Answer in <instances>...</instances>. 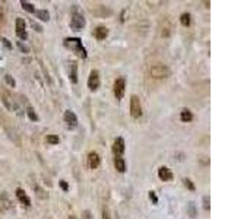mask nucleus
Listing matches in <instances>:
<instances>
[{"label": "nucleus", "mask_w": 234, "mask_h": 219, "mask_svg": "<svg viewBox=\"0 0 234 219\" xmlns=\"http://www.w3.org/2000/svg\"><path fill=\"white\" fill-rule=\"evenodd\" d=\"M65 46H66L67 48H70L72 51H75V53L78 54L79 57H82V59L87 57V51H85V48L82 47V41H80L79 38H66V40H65Z\"/></svg>", "instance_id": "nucleus-1"}, {"label": "nucleus", "mask_w": 234, "mask_h": 219, "mask_svg": "<svg viewBox=\"0 0 234 219\" xmlns=\"http://www.w3.org/2000/svg\"><path fill=\"white\" fill-rule=\"evenodd\" d=\"M151 76L155 78V79H162V78H167L170 76V69L167 66H164V64H154V66H151Z\"/></svg>", "instance_id": "nucleus-2"}, {"label": "nucleus", "mask_w": 234, "mask_h": 219, "mask_svg": "<svg viewBox=\"0 0 234 219\" xmlns=\"http://www.w3.org/2000/svg\"><path fill=\"white\" fill-rule=\"evenodd\" d=\"M130 114L133 119H139L142 115V105H140V100L136 95H132L130 98Z\"/></svg>", "instance_id": "nucleus-3"}, {"label": "nucleus", "mask_w": 234, "mask_h": 219, "mask_svg": "<svg viewBox=\"0 0 234 219\" xmlns=\"http://www.w3.org/2000/svg\"><path fill=\"white\" fill-rule=\"evenodd\" d=\"M114 95H116V98L117 100H121L123 98V95H124V88H126V80L120 78V79H116L114 82Z\"/></svg>", "instance_id": "nucleus-4"}, {"label": "nucleus", "mask_w": 234, "mask_h": 219, "mask_svg": "<svg viewBox=\"0 0 234 219\" xmlns=\"http://www.w3.org/2000/svg\"><path fill=\"white\" fill-rule=\"evenodd\" d=\"M98 86H100V73L97 70H92L91 75H89V78H88V88L91 91H97Z\"/></svg>", "instance_id": "nucleus-5"}, {"label": "nucleus", "mask_w": 234, "mask_h": 219, "mask_svg": "<svg viewBox=\"0 0 234 219\" xmlns=\"http://www.w3.org/2000/svg\"><path fill=\"white\" fill-rule=\"evenodd\" d=\"M70 27L73 28L75 31H80L82 28L85 27V19H84V16L75 13L73 16H72V19H70Z\"/></svg>", "instance_id": "nucleus-6"}, {"label": "nucleus", "mask_w": 234, "mask_h": 219, "mask_svg": "<svg viewBox=\"0 0 234 219\" xmlns=\"http://www.w3.org/2000/svg\"><path fill=\"white\" fill-rule=\"evenodd\" d=\"M63 119H65V123L67 124V127H70V129H75V127L78 126V119H76V115H75L73 111H70V110L65 111V115H63Z\"/></svg>", "instance_id": "nucleus-7"}, {"label": "nucleus", "mask_w": 234, "mask_h": 219, "mask_svg": "<svg viewBox=\"0 0 234 219\" xmlns=\"http://www.w3.org/2000/svg\"><path fill=\"white\" fill-rule=\"evenodd\" d=\"M100 164H101V158L97 152H91L88 155V166H89V168L95 170V168L100 166Z\"/></svg>", "instance_id": "nucleus-8"}, {"label": "nucleus", "mask_w": 234, "mask_h": 219, "mask_svg": "<svg viewBox=\"0 0 234 219\" xmlns=\"http://www.w3.org/2000/svg\"><path fill=\"white\" fill-rule=\"evenodd\" d=\"M16 35L19 37L20 40H25L27 38V31H25V20L18 18L16 19Z\"/></svg>", "instance_id": "nucleus-9"}, {"label": "nucleus", "mask_w": 234, "mask_h": 219, "mask_svg": "<svg viewBox=\"0 0 234 219\" xmlns=\"http://www.w3.org/2000/svg\"><path fill=\"white\" fill-rule=\"evenodd\" d=\"M113 152L116 156H120L121 153L124 152V140L121 137H117L113 143Z\"/></svg>", "instance_id": "nucleus-10"}, {"label": "nucleus", "mask_w": 234, "mask_h": 219, "mask_svg": "<svg viewBox=\"0 0 234 219\" xmlns=\"http://www.w3.org/2000/svg\"><path fill=\"white\" fill-rule=\"evenodd\" d=\"M158 177L162 181H170V180H173V173H171V170H168L167 166H161L158 170Z\"/></svg>", "instance_id": "nucleus-11"}, {"label": "nucleus", "mask_w": 234, "mask_h": 219, "mask_svg": "<svg viewBox=\"0 0 234 219\" xmlns=\"http://www.w3.org/2000/svg\"><path fill=\"white\" fill-rule=\"evenodd\" d=\"M16 197H18V200H19L22 205L31 206V200H29V197L25 194V192L22 188H16Z\"/></svg>", "instance_id": "nucleus-12"}, {"label": "nucleus", "mask_w": 234, "mask_h": 219, "mask_svg": "<svg viewBox=\"0 0 234 219\" xmlns=\"http://www.w3.org/2000/svg\"><path fill=\"white\" fill-rule=\"evenodd\" d=\"M69 78H70V82H72V83H76V82H78V64H76V61H72V63H70Z\"/></svg>", "instance_id": "nucleus-13"}, {"label": "nucleus", "mask_w": 234, "mask_h": 219, "mask_svg": "<svg viewBox=\"0 0 234 219\" xmlns=\"http://www.w3.org/2000/svg\"><path fill=\"white\" fill-rule=\"evenodd\" d=\"M94 35H95L97 40H106L108 35V29L106 27H98L94 31Z\"/></svg>", "instance_id": "nucleus-14"}, {"label": "nucleus", "mask_w": 234, "mask_h": 219, "mask_svg": "<svg viewBox=\"0 0 234 219\" xmlns=\"http://www.w3.org/2000/svg\"><path fill=\"white\" fill-rule=\"evenodd\" d=\"M0 205H3L5 209H10L12 207V202H10L6 192H0Z\"/></svg>", "instance_id": "nucleus-15"}, {"label": "nucleus", "mask_w": 234, "mask_h": 219, "mask_svg": "<svg viewBox=\"0 0 234 219\" xmlns=\"http://www.w3.org/2000/svg\"><path fill=\"white\" fill-rule=\"evenodd\" d=\"M114 166H116V170H117L119 173H124V171H126V162H124V159H123L121 156H116V159H114Z\"/></svg>", "instance_id": "nucleus-16"}, {"label": "nucleus", "mask_w": 234, "mask_h": 219, "mask_svg": "<svg viewBox=\"0 0 234 219\" xmlns=\"http://www.w3.org/2000/svg\"><path fill=\"white\" fill-rule=\"evenodd\" d=\"M32 188H34V192H35V194H37L40 199H47V197H48V194H47V193L44 192V190L38 186V184H34V183H32Z\"/></svg>", "instance_id": "nucleus-17"}, {"label": "nucleus", "mask_w": 234, "mask_h": 219, "mask_svg": "<svg viewBox=\"0 0 234 219\" xmlns=\"http://www.w3.org/2000/svg\"><path fill=\"white\" fill-rule=\"evenodd\" d=\"M180 119H181V121L187 123V121H192L193 115H192V113H190L189 110H183V111H181V114H180Z\"/></svg>", "instance_id": "nucleus-18"}, {"label": "nucleus", "mask_w": 234, "mask_h": 219, "mask_svg": "<svg viewBox=\"0 0 234 219\" xmlns=\"http://www.w3.org/2000/svg\"><path fill=\"white\" fill-rule=\"evenodd\" d=\"M20 6L24 7L27 12H29V13H34V12H35V7H34L31 3H28V2H20Z\"/></svg>", "instance_id": "nucleus-19"}, {"label": "nucleus", "mask_w": 234, "mask_h": 219, "mask_svg": "<svg viewBox=\"0 0 234 219\" xmlns=\"http://www.w3.org/2000/svg\"><path fill=\"white\" fill-rule=\"evenodd\" d=\"M37 18H40L41 20H48L50 19V15L47 10H37Z\"/></svg>", "instance_id": "nucleus-20"}, {"label": "nucleus", "mask_w": 234, "mask_h": 219, "mask_svg": "<svg viewBox=\"0 0 234 219\" xmlns=\"http://www.w3.org/2000/svg\"><path fill=\"white\" fill-rule=\"evenodd\" d=\"M180 22L184 25V27H189L190 25V15L189 13H183L180 18Z\"/></svg>", "instance_id": "nucleus-21"}, {"label": "nucleus", "mask_w": 234, "mask_h": 219, "mask_svg": "<svg viewBox=\"0 0 234 219\" xmlns=\"http://www.w3.org/2000/svg\"><path fill=\"white\" fill-rule=\"evenodd\" d=\"M46 140L48 143H51V145H57V143H59V136H56V134H48L46 137Z\"/></svg>", "instance_id": "nucleus-22"}, {"label": "nucleus", "mask_w": 234, "mask_h": 219, "mask_svg": "<svg viewBox=\"0 0 234 219\" xmlns=\"http://www.w3.org/2000/svg\"><path fill=\"white\" fill-rule=\"evenodd\" d=\"M27 114H28V117L32 120V121H37V120H38V115L35 114V111H34L31 107H28V108H27Z\"/></svg>", "instance_id": "nucleus-23"}, {"label": "nucleus", "mask_w": 234, "mask_h": 219, "mask_svg": "<svg viewBox=\"0 0 234 219\" xmlns=\"http://www.w3.org/2000/svg\"><path fill=\"white\" fill-rule=\"evenodd\" d=\"M102 219H111V216H110V210H108L107 206L102 207Z\"/></svg>", "instance_id": "nucleus-24"}, {"label": "nucleus", "mask_w": 234, "mask_h": 219, "mask_svg": "<svg viewBox=\"0 0 234 219\" xmlns=\"http://www.w3.org/2000/svg\"><path fill=\"white\" fill-rule=\"evenodd\" d=\"M183 181H184V186H186L187 188H189V190H195L193 183H192V181H190V180H189V178H184V180H183Z\"/></svg>", "instance_id": "nucleus-25"}, {"label": "nucleus", "mask_w": 234, "mask_h": 219, "mask_svg": "<svg viewBox=\"0 0 234 219\" xmlns=\"http://www.w3.org/2000/svg\"><path fill=\"white\" fill-rule=\"evenodd\" d=\"M5 79H6L7 85H10V86H12V88L15 86V80H13V78H10L9 75H6V76H5Z\"/></svg>", "instance_id": "nucleus-26"}, {"label": "nucleus", "mask_w": 234, "mask_h": 219, "mask_svg": "<svg viewBox=\"0 0 234 219\" xmlns=\"http://www.w3.org/2000/svg\"><path fill=\"white\" fill-rule=\"evenodd\" d=\"M31 25H32V28L35 29V31H38V32H41V31H43V28H41L38 24H35L34 20H31Z\"/></svg>", "instance_id": "nucleus-27"}, {"label": "nucleus", "mask_w": 234, "mask_h": 219, "mask_svg": "<svg viewBox=\"0 0 234 219\" xmlns=\"http://www.w3.org/2000/svg\"><path fill=\"white\" fill-rule=\"evenodd\" d=\"M149 197H151V199L154 200L155 203L158 202V199H157V196H155V193H154V192H149Z\"/></svg>", "instance_id": "nucleus-28"}, {"label": "nucleus", "mask_w": 234, "mask_h": 219, "mask_svg": "<svg viewBox=\"0 0 234 219\" xmlns=\"http://www.w3.org/2000/svg\"><path fill=\"white\" fill-rule=\"evenodd\" d=\"M203 202H205L203 207H205V209H209V197H205V199H203Z\"/></svg>", "instance_id": "nucleus-29"}, {"label": "nucleus", "mask_w": 234, "mask_h": 219, "mask_svg": "<svg viewBox=\"0 0 234 219\" xmlns=\"http://www.w3.org/2000/svg\"><path fill=\"white\" fill-rule=\"evenodd\" d=\"M84 219H91V213L88 212V210H85V212H84Z\"/></svg>", "instance_id": "nucleus-30"}, {"label": "nucleus", "mask_w": 234, "mask_h": 219, "mask_svg": "<svg viewBox=\"0 0 234 219\" xmlns=\"http://www.w3.org/2000/svg\"><path fill=\"white\" fill-rule=\"evenodd\" d=\"M60 186L63 187V190H67V184L65 183V181H60Z\"/></svg>", "instance_id": "nucleus-31"}, {"label": "nucleus", "mask_w": 234, "mask_h": 219, "mask_svg": "<svg viewBox=\"0 0 234 219\" xmlns=\"http://www.w3.org/2000/svg\"><path fill=\"white\" fill-rule=\"evenodd\" d=\"M67 219H76V216H73V215H72V216H69Z\"/></svg>", "instance_id": "nucleus-32"}]
</instances>
